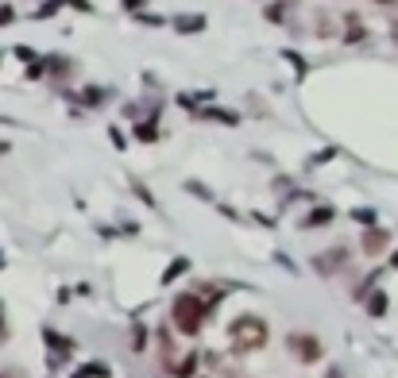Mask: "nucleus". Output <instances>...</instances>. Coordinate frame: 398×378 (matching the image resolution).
I'll use <instances>...</instances> for the list:
<instances>
[{"mask_svg":"<svg viewBox=\"0 0 398 378\" xmlns=\"http://www.w3.org/2000/svg\"><path fill=\"white\" fill-rule=\"evenodd\" d=\"M286 348L298 355V363H317L321 351H325V348H321V340H317V336H310V332H290L286 336Z\"/></svg>","mask_w":398,"mask_h":378,"instance_id":"obj_3","label":"nucleus"},{"mask_svg":"<svg viewBox=\"0 0 398 378\" xmlns=\"http://www.w3.org/2000/svg\"><path fill=\"white\" fill-rule=\"evenodd\" d=\"M375 4H394V0H375Z\"/></svg>","mask_w":398,"mask_h":378,"instance_id":"obj_24","label":"nucleus"},{"mask_svg":"<svg viewBox=\"0 0 398 378\" xmlns=\"http://www.w3.org/2000/svg\"><path fill=\"white\" fill-rule=\"evenodd\" d=\"M174 28H178V31H201L205 28V16H178Z\"/></svg>","mask_w":398,"mask_h":378,"instance_id":"obj_7","label":"nucleus"},{"mask_svg":"<svg viewBox=\"0 0 398 378\" xmlns=\"http://www.w3.org/2000/svg\"><path fill=\"white\" fill-rule=\"evenodd\" d=\"M4 151H8V143H4V139H0V154H4Z\"/></svg>","mask_w":398,"mask_h":378,"instance_id":"obj_22","label":"nucleus"},{"mask_svg":"<svg viewBox=\"0 0 398 378\" xmlns=\"http://www.w3.org/2000/svg\"><path fill=\"white\" fill-rule=\"evenodd\" d=\"M368 313H371V317H383V313H387V293H383V290L368 298Z\"/></svg>","mask_w":398,"mask_h":378,"instance_id":"obj_10","label":"nucleus"},{"mask_svg":"<svg viewBox=\"0 0 398 378\" xmlns=\"http://www.w3.org/2000/svg\"><path fill=\"white\" fill-rule=\"evenodd\" d=\"M317 35H321V39H329V35H333V16L317 12Z\"/></svg>","mask_w":398,"mask_h":378,"instance_id":"obj_14","label":"nucleus"},{"mask_svg":"<svg viewBox=\"0 0 398 378\" xmlns=\"http://www.w3.org/2000/svg\"><path fill=\"white\" fill-rule=\"evenodd\" d=\"M186 270H189V259H174L170 267L163 270V286H167V282H174V278H182Z\"/></svg>","mask_w":398,"mask_h":378,"instance_id":"obj_6","label":"nucleus"},{"mask_svg":"<svg viewBox=\"0 0 398 378\" xmlns=\"http://www.w3.org/2000/svg\"><path fill=\"white\" fill-rule=\"evenodd\" d=\"M101 101V89H86V104H97Z\"/></svg>","mask_w":398,"mask_h":378,"instance_id":"obj_18","label":"nucleus"},{"mask_svg":"<svg viewBox=\"0 0 398 378\" xmlns=\"http://www.w3.org/2000/svg\"><path fill=\"white\" fill-rule=\"evenodd\" d=\"M387 243H391V232H383V228H368L363 232V255H383Z\"/></svg>","mask_w":398,"mask_h":378,"instance_id":"obj_5","label":"nucleus"},{"mask_svg":"<svg viewBox=\"0 0 398 378\" xmlns=\"http://www.w3.org/2000/svg\"><path fill=\"white\" fill-rule=\"evenodd\" d=\"M194 371H197V355H186V359L174 363V374H178V378H194Z\"/></svg>","mask_w":398,"mask_h":378,"instance_id":"obj_9","label":"nucleus"},{"mask_svg":"<svg viewBox=\"0 0 398 378\" xmlns=\"http://www.w3.org/2000/svg\"><path fill=\"white\" fill-rule=\"evenodd\" d=\"M136 135L144 139V143H155V139H159V128H155L151 120H147V124H139V128H136Z\"/></svg>","mask_w":398,"mask_h":378,"instance_id":"obj_13","label":"nucleus"},{"mask_svg":"<svg viewBox=\"0 0 398 378\" xmlns=\"http://www.w3.org/2000/svg\"><path fill=\"white\" fill-rule=\"evenodd\" d=\"M0 340H4V320H0Z\"/></svg>","mask_w":398,"mask_h":378,"instance_id":"obj_23","label":"nucleus"},{"mask_svg":"<svg viewBox=\"0 0 398 378\" xmlns=\"http://www.w3.org/2000/svg\"><path fill=\"white\" fill-rule=\"evenodd\" d=\"M352 217L360 220V224H375V212H371V209H356Z\"/></svg>","mask_w":398,"mask_h":378,"instance_id":"obj_17","label":"nucleus"},{"mask_svg":"<svg viewBox=\"0 0 398 378\" xmlns=\"http://www.w3.org/2000/svg\"><path fill=\"white\" fill-rule=\"evenodd\" d=\"M228 343H232L236 355H252V351H259L263 343H267V320L255 317V313L236 317L228 324Z\"/></svg>","mask_w":398,"mask_h":378,"instance_id":"obj_1","label":"nucleus"},{"mask_svg":"<svg viewBox=\"0 0 398 378\" xmlns=\"http://www.w3.org/2000/svg\"><path fill=\"white\" fill-rule=\"evenodd\" d=\"M139 4H144V0H124V8H139Z\"/></svg>","mask_w":398,"mask_h":378,"instance_id":"obj_20","label":"nucleus"},{"mask_svg":"<svg viewBox=\"0 0 398 378\" xmlns=\"http://www.w3.org/2000/svg\"><path fill=\"white\" fill-rule=\"evenodd\" d=\"M209 301L201 298V293H182V298H174V328H178L182 336H197L201 332V324H205V313H209Z\"/></svg>","mask_w":398,"mask_h":378,"instance_id":"obj_2","label":"nucleus"},{"mask_svg":"<svg viewBox=\"0 0 398 378\" xmlns=\"http://www.w3.org/2000/svg\"><path fill=\"white\" fill-rule=\"evenodd\" d=\"M391 35H394V43H398V20L391 23Z\"/></svg>","mask_w":398,"mask_h":378,"instance_id":"obj_21","label":"nucleus"},{"mask_svg":"<svg viewBox=\"0 0 398 378\" xmlns=\"http://www.w3.org/2000/svg\"><path fill=\"white\" fill-rule=\"evenodd\" d=\"M363 35H368V31H363V23L352 16V20H348V31H344V39H348V43H360Z\"/></svg>","mask_w":398,"mask_h":378,"instance_id":"obj_12","label":"nucleus"},{"mask_svg":"<svg viewBox=\"0 0 398 378\" xmlns=\"http://www.w3.org/2000/svg\"><path fill=\"white\" fill-rule=\"evenodd\" d=\"M333 220V209H313L310 217H305V228H317V224H329Z\"/></svg>","mask_w":398,"mask_h":378,"instance_id":"obj_11","label":"nucleus"},{"mask_svg":"<svg viewBox=\"0 0 398 378\" xmlns=\"http://www.w3.org/2000/svg\"><path fill=\"white\" fill-rule=\"evenodd\" d=\"M12 16H16L12 8H0V23H12Z\"/></svg>","mask_w":398,"mask_h":378,"instance_id":"obj_19","label":"nucleus"},{"mask_svg":"<svg viewBox=\"0 0 398 378\" xmlns=\"http://www.w3.org/2000/svg\"><path fill=\"white\" fill-rule=\"evenodd\" d=\"M0 378H12V374H0Z\"/></svg>","mask_w":398,"mask_h":378,"instance_id":"obj_25","label":"nucleus"},{"mask_svg":"<svg viewBox=\"0 0 398 378\" xmlns=\"http://www.w3.org/2000/svg\"><path fill=\"white\" fill-rule=\"evenodd\" d=\"M43 340L51 343V348H58V351H74V340H66V336H58L54 328H47V332H43Z\"/></svg>","mask_w":398,"mask_h":378,"instance_id":"obj_8","label":"nucleus"},{"mask_svg":"<svg viewBox=\"0 0 398 378\" xmlns=\"http://www.w3.org/2000/svg\"><path fill=\"white\" fill-rule=\"evenodd\" d=\"M105 374H109V367H105V363H93V367H86L78 378H105Z\"/></svg>","mask_w":398,"mask_h":378,"instance_id":"obj_15","label":"nucleus"},{"mask_svg":"<svg viewBox=\"0 0 398 378\" xmlns=\"http://www.w3.org/2000/svg\"><path fill=\"white\" fill-rule=\"evenodd\" d=\"M205 120H225V124H236V116L232 112H221V109H209V112H201Z\"/></svg>","mask_w":398,"mask_h":378,"instance_id":"obj_16","label":"nucleus"},{"mask_svg":"<svg viewBox=\"0 0 398 378\" xmlns=\"http://www.w3.org/2000/svg\"><path fill=\"white\" fill-rule=\"evenodd\" d=\"M344 267H348V248H333V251L313 255V270H317V274H341Z\"/></svg>","mask_w":398,"mask_h":378,"instance_id":"obj_4","label":"nucleus"}]
</instances>
